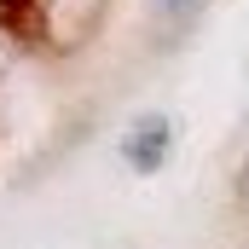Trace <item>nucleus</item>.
<instances>
[{
  "label": "nucleus",
  "mask_w": 249,
  "mask_h": 249,
  "mask_svg": "<svg viewBox=\"0 0 249 249\" xmlns=\"http://www.w3.org/2000/svg\"><path fill=\"white\" fill-rule=\"evenodd\" d=\"M168 139H174V122L168 116H139L133 133H127V162H133V174H157L162 162H168Z\"/></svg>",
  "instance_id": "obj_1"
}]
</instances>
